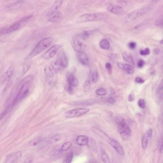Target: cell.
<instances>
[{
    "mask_svg": "<svg viewBox=\"0 0 163 163\" xmlns=\"http://www.w3.org/2000/svg\"><path fill=\"white\" fill-rule=\"evenodd\" d=\"M134 100H135V96L133 94H130L128 96V101L130 102H132Z\"/></svg>",
    "mask_w": 163,
    "mask_h": 163,
    "instance_id": "b9f144b4",
    "label": "cell"
},
{
    "mask_svg": "<svg viewBox=\"0 0 163 163\" xmlns=\"http://www.w3.org/2000/svg\"><path fill=\"white\" fill-rule=\"evenodd\" d=\"M64 0H55V2L50 8V11L49 13H51L52 12L58 11L60 7L62 5Z\"/></svg>",
    "mask_w": 163,
    "mask_h": 163,
    "instance_id": "ffe728a7",
    "label": "cell"
},
{
    "mask_svg": "<svg viewBox=\"0 0 163 163\" xmlns=\"http://www.w3.org/2000/svg\"><path fill=\"white\" fill-rule=\"evenodd\" d=\"M14 66L12 65L10 66L4 74V78L6 79H9V78H11L14 73Z\"/></svg>",
    "mask_w": 163,
    "mask_h": 163,
    "instance_id": "cb8c5ba5",
    "label": "cell"
},
{
    "mask_svg": "<svg viewBox=\"0 0 163 163\" xmlns=\"http://www.w3.org/2000/svg\"><path fill=\"white\" fill-rule=\"evenodd\" d=\"M147 8H143L141 9H137L127 14L123 18V23L125 24H128L131 23L132 22L138 19L143 15L146 14L148 12Z\"/></svg>",
    "mask_w": 163,
    "mask_h": 163,
    "instance_id": "8992f818",
    "label": "cell"
},
{
    "mask_svg": "<svg viewBox=\"0 0 163 163\" xmlns=\"http://www.w3.org/2000/svg\"><path fill=\"white\" fill-rule=\"evenodd\" d=\"M144 65V62L142 59H140L138 61L137 63V66L139 67H143Z\"/></svg>",
    "mask_w": 163,
    "mask_h": 163,
    "instance_id": "60d3db41",
    "label": "cell"
},
{
    "mask_svg": "<svg viewBox=\"0 0 163 163\" xmlns=\"http://www.w3.org/2000/svg\"><path fill=\"white\" fill-rule=\"evenodd\" d=\"M67 82L69 83V86L72 87H76L78 85V81L76 76L72 73H68L67 75Z\"/></svg>",
    "mask_w": 163,
    "mask_h": 163,
    "instance_id": "e0dca14e",
    "label": "cell"
},
{
    "mask_svg": "<svg viewBox=\"0 0 163 163\" xmlns=\"http://www.w3.org/2000/svg\"><path fill=\"white\" fill-rule=\"evenodd\" d=\"M73 158V153L72 152H70L69 153L66 154L63 162L66 163H71Z\"/></svg>",
    "mask_w": 163,
    "mask_h": 163,
    "instance_id": "f1b7e54d",
    "label": "cell"
},
{
    "mask_svg": "<svg viewBox=\"0 0 163 163\" xmlns=\"http://www.w3.org/2000/svg\"><path fill=\"white\" fill-rule=\"evenodd\" d=\"M76 143L78 146H87L89 142V138L87 135H81L77 137L76 139Z\"/></svg>",
    "mask_w": 163,
    "mask_h": 163,
    "instance_id": "d6986e66",
    "label": "cell"
},
{
    "mask_svg": "<svg viewBox=\"0 0 163 163\" xmlns=\"http://www.w3.org/2000/svg\"><path fill=\"white\" fill-rule=\"evenodd\" d=\"M107 142H108V143L114 148L115 150L116 151L117 153L119 154L120 156H123L125 153L124 150L122 148V146H121L118 141H117L114 138L109 137L108 140H107Z\"/></svg>",
    "mask_w": 163,
    "mask_h": 163,
    "instance_id": "30bf717a",
    "label": "cell"
},
{
    "mask_svg": "<svg viewBox=\"0 0 163 163\" xmlns=\"http://www.w3.org/2000/svg\"><path fill=\"white\" fill-rule=\"evenodd\" d=\"M107 10L110 13L116 15H122L123 13L124 10L123 8L121 6L115 4H110L107 7Z\"/></svg>",
    "mask_w": 163,
    "mask_h": 163,
    "instance_id": "4fadbf2b",
    "label": "cell"
},
{
    "mask_svg": "<svg viewBox=\"0 0 163 163\" xmlns=\"http://www.w3.org/2000/svg\"><path fill=\"white\" fill-rule=\"evenodd\" d=\"M78 62L83 66H87L90 64V59L85 52L78 53L77 56Z\"/></svg>",
    "mask_w": 163,
    "mask_h": 163,
    "instance_id": "9a60e30c",
    "label": "cell"
},
{
    "mask_svg": "<svg viewBox=\"0 0 163 163\" xmlns=\"http://www.w3.org/2000/svg\"><path fill=\"white\" fill-rule=\"evenodd\" d=\"M72 146V143L71 142H67L61 146L60 148V151L61 152H66L69 150L71 148Z\"/></svg>",
    "mask_w": 163,
    "mask_h": 163,
    "instance_id": "d4e9b609",
    "label": "cell"
},
{
    "mask_svg": "<svg viewBox=\"0 0 163 163\" xmlns=\"http://www.w3.org/2000/svg\"><path fill=\"white\" fill-rule=\"evenodd\" d=\"M62 17V14L58 11H56L49 13L47 20L48 21L50 22H57L61 19Z\"/></svg>",
    "mask_w": 163,
    "mask_h": 163,
    "instance_id": "5bb4252c",
    "label": "cell"
},
{
    "mask_svg": "<svg viewBox=\"0 0 163 163\" xmlns=\"http://www.w3.org/2000/svg\"><path fill=\"white\" fill-rule=\"evenodd\" d=\"M138 105L141 108L144 109L146 107V101L143 99H140L138 101Z\"/></svg>",
    "mask_w": 163,
    "mask_h": 163,
    "instance_id": "d590c367",
    "label": "cell"
},
{
    "mask_svg": "<svg viewBox=\"0 0 163 163\" xmlns=\"http://www.w3.org/2000/svg\"><path fill=\"white\" fill-rule=\"evenodd\" d=\"M92 131L100 136V137H101V138H103L104 140H106V141H107V140L109 138V136L105 133L101 131V130L97 128H92Z\"/></svg>",
    "mask_w": 163,
    "mask_h": 163,
    "instance_id": "44dd1931",
    "label": "cell"
},
{
    "mask_svg": "<svg viewBox=\"0 0 163 163\" xmlns=\"http://www.w3.org/2000/svg\"></svg>",
    "mask_w": 163,
    "mask_h": 163,
    "instance_id": "bcb514c9",
    "label": "cell"
},
{
    "mask_svg": "<svg viewBox=\"0 0 163 163\" xmlns=\"http://www.w3.org/2000/svg\"><path fill=\"white\" fill-rule=\"evenodd\" d=\"M107 101H108L109 103H110V104H113L114 103L115 101L114 99L110 97L108 98V99H107Z\"/></svg>",
    "mask_w": 163,
    "mask_h": 163,
    "instance_id": "7bdbcfd3",
    "label": "cell"
},
{
    "mask_svg": "<svg viewBox=\"0 0 163 163\" xmlns=\"http://www.w3.org/2000/svg\"><path fill=\"white\" fill-rule=\"evenodd\" d=\"M152 130L151 129L149 130L146 133H144L142 139V146L143 149H146L148 146V143L150 139L152 136Z\"/></svg>",
    "mask_w": 163,
    "mask_h": 163,
    "instance_id": "2e32d148",
    "label": "cell"
},
{
    "mask_svg": "<svg viewBox=\"0 0 163 163\" xmlns=\"http://www.w3.org/2000/svg\"><path fill=\"white\" fill-rule=\"evenodd\" d=\"M42 140V138H40V137L35 138L34 139L32 140L30 142H29V146H31V147L36 146L38 144H39L43 141Z\"/></svg>",
    "mask_w": 163,
    "mask_h": 163,
    "instance_id": "484cf974",
    "label": "cell"
},
{
    "mask_svg": "<svg viewBox=\"0 0 163 163\" xmlns=\"http://www.w3.org/2000/svg\"><path fill=\"white\" fill-rule=\"evenodd\" d=\"M122 56L123 59L125 60L126 62H127L128 63L131 64L132 65H135V63H134V61H133V57L129 54L127 53L126 52H123V54H122Z\"/></svg>",
    "mask_w": 163,
    "mask_h": 163,
    "instance_id": "7402d4cb",
    "label": "cell"
},
{
    "mask_svg": "<svg viewBox=\"0 0 163 163\" xmlns=\"http://www.w3.org/2000/svg\"><path fill=\"white\" fill-rule=\"evenodd\" d=\"M69 64V59L65 53L59 54L55 61L47 65L44 70V74L47 78L53 77L59 73L61 69L67 67Z\"/></svg>",
    "mask_w": 163,
    "mask_h": 163,
    "instance_id": "6da1fadb",
    "label": "cell"
},
{
    "mask_svg": "<svg viewBox=\"0 0 163 163\" xmlns=\"http://www.w3.org/2000/svg\"><path fill=\"white\" fill-rule=\"evenodd\" d=\"M118 67L120 69L124 70L130 75L133 74L135 72V70L133 67L128 64H124L122 62H119L118 63Z\"/></svg>",
    "mask_w": 163,
    "mask_h": 163,
    "instance_id": "ac0fdd59",
    "label": "cell"
},
{
    "mask_svg": "<svg viewBox=\"0 0 163 163\" xmlns=\"http://www.w3.org/2000/svg\"><path fill=\"white\" fill-rule=\"evenodd\" d=\"M135 81L136 83L138 84H143V83L144 82L143 78L140 77L136 78Z\"/></svg>",
    "mask_w": 163,
    "mask_h": 163,
    "instance_id": "f35d334b",
    "label": "cell"
},
{
    "mask_svg": "<svg viewBox=\"0 0 163 163\" xmlns=\"http://www.w3.org/2000/svg\"><path fill=\"white\" fill-rule=\"evenodd\" d=\"M100 47L104 50H108L110 48V43L106 39L101 40L100 43Z\"/></svg>",
    "mask_w": 163,
    "mask_h": 163,
    "instance_id": "603a6c76",
    "label": "cell"
},
{
    "mask_svg": "<svg viewBox=\"0 0 163 163\" xmlns=\"http://www.w3.org/2000/svg\"><path fill=\"white\" fill-rule=\"evenodd\" d=\"M104 15L102 13H91L84 14L80 15L76 19L77 24H82L90 22L99 21L102 20Z\"/></svg>",
    "mask_w": 163,
    "mask_h": 163,
    "instance_id": "5b68a950",
    "label": "cell"
},
{
    "mask_svg": "<svg viewBox=\"0 0 163 163\" xmlns=\"http://www.w3.org/2000/svg\"><path fill=\"white\" fill-rule=\"evenodd\" d=\"M90 35V33L89 32L85 31H83L80 33V35H77L76 36L83 40V41H85V40L88 39Z\"/></svg>",
    "mask_w": 163,
    "mask_h": 163,
    "instance_id": "4316f807",
    "label": "cell"
},
{
    "mask_svg": "<svg viewBox=\"0 0 163 163\" xmlns=\"http://www.w3.org/2000/svg\"><path fill=\"white\" fill-rule=\"evenodd\" d=\"M52 38L50 37L45 38L41 40L35 47L34 50L26 57L27 59H30L42 52L51 46L53 42Z\"/></svg>",
    "mask_w": 163,
    "mask_h": 163,
    "instance_id": "3957f363",
    "label": "cell"
},
{
    "mask_svg": "<svg viewBox=\"0 0 163 163\" xmlns=\"http://www.w3.org/2000/svg\"><path fill=\"white\" fill-rule=\"evenodd\" d=\"M159 149L160 153H163V133L160 139L159 143Z\"/></svg>",
    "mask_w": 163,
    "mask_h": 163,
    "instance_id": "836d02e7",
    "label": "cell"
},
{
    "mask_svg": "<svg viewBox=\"0 0 163 163\" xmlns=\"http://www.w3.org/2000/svg\"><path fill=\"white\" fill-rule=\"evenodd\" d=\"M101 158L104 163H110L111 162L109 157L104 150H102L101 151Z\"/></svg>",
    "mask_w": 163,
    "mask_h": 163,
    "instance_id": "83f0119b",
    "label": "cell"
},
{
    "mask_svg": "<svg viewBox=\"0 0 163 163\" xmlns=\"http://www.w3.org/2000/svg\"><path fill=\"white\" fill-rule=\"evenodd\" d=\"M160 44H162V45H163V39H162V40H161L159 42Z\"/></svg>",
    "mask_w": 163,
    "mask_h": 163,
    "instance_id": "f6af8a7d",
    "label": "cell"
},
{
    "mask_svg": "<svg viewBox=\"0 0 163 163\" xmlns=\"http://www.w3.org/2000/svg\"><path fill=\"white\" fill-rule=\"evenodd\" d=\"M31 66V64L30 62L26 63L22 67V70L21 71L22 75H24L26 73V72H28L29 69H30V67Z\"/></svg>",
    "mask_w": 163,
    "mask_h": 163,
    "instance_id": "f546056e",
    "label": "cell"
},
{
    "mask_svg": "<svg viewBox=\"0 0 163 163\" xmlns=\"http://www.w3.org/2000/svg\"><path fill=\"white\" fill-rule=\"evenodd\" d=\"M61 47V45H55L53 46H51L49 50L43 54L42 58L46 60L52 59L56 55L57 51Z\"/></svg>",
    "mask_w": 163,
    "mask_h": 163,
    "instance_id": "9c48e42d",
    "label": "cell"
},
{
    "mask_svg": "<svg viewBox=\"0 0 163 163\" xmlns=\"http://www.w3.org/2000/svg\"><path fill=\"white\" fill-rule=\"evenodd\" d=\"M107 92L105 88H98L96 91V94L98 96H105V95L107 94Z\"/></svg>",
    "mask_w": 163,
    "mask_h": 163,
    "instance_id": "4dcf8cb0",
    "label": "cell"
},
{
    "mask_svg": "<svg viewBox=\"0 0 163 163\" xmlns=\"http://www.w3.org/2000/svg\"><path fill=\"white\" fill-rule=\"evenodd\" d=\"M99 79V76L98 72L95 71L93 72L91 75V81L93 83H96L97 82Z\"/></svg>",
    "mask_w": 163,
    "mask_h": 163,
    "instance_id": "1f68e13d",
    "label": "cell"
},
{
    "mask_svg": "<svg viewBox=\"0 0 163 163\" xmlns=\"http://www.w3.org/2000/svg\"><path fill=\"white\" fill-rule=\"evenodd\" d=\"M150 53V50L148 48H146L144 49H141L140 51V54L142 56H146V55H149Z\"/></svg>",
    "mask_w": 163,
    "mask_h": 163,
    "instance_id": "e575fe53",
    "label": "cell"
},
{
    "mask_svg": "<svg viewBox=\"0 0 163 163\" xmlns=\"http://www.w3.org/2000/svg\"><path fill=\"white\" fill-rule=\"evenodd\" d=\"M90 112V109L86 108L75 109L70 110L64 113V116L68 118H73L76 117H80Z\"/></svg>",
    "mask_w": 163,
    "mask_h": 163,
    "instance_id": "52a82bcc",
    "label": "cell"
},
{
    "mask_svg": "<svg viewBox=\"0 0 163 163\" xmlns=\"http://www.w3.org/2000/svg\"><path fill=\"white\" fill-rule=\"evenodd\" d=\"M117 123L121 137L124 140L128 139L132 135V131L125 120L122 117H119L117 120Z\"/></svg>",
    "mask_w": 163,
    "mask_h": 163,
    "instance_id": "277c9868",
    "label": "cell"
},
{
    "mask_svg": "<svg viewBox=\"0 0 163 163\" xmlns=\"http://www.w3.org/2000/svg\"><path fill=\"white\" fill-rule=\"evenodd\" d=\"M128 46L130 49H133L136 46V43L134 42H132L130 43L129 44H128Z\"/></svg>",
    "mask_w": 163,
    "mask_h": 163,
    "instance_id": "ab89813d",
    "label": "cell"
},
{
    "mask_svg": "<svg viewBox=\"0 0 163 163\" xmlns=\"http://www.w3.org/2000/svg\"><path fill=\"white\" fill-rule=\"evenodd\" d=\"M91 88V81L89 80H87L84 84V91L88 92Z\"/></svg>",
    "mask_w": 163,
    "mask_h": 163,
    "instance_id": "d6a6232c",
    "label": "cell"
},
{
    "mask_svg": "<svg viewBox=\"0 0 163 163\" xmlns=\"http://www.w3.org/2000/svg\"><path fill=\"white\" fill-rule=\"evenodd\" d=\"M105 67H106L107 70H108L109 73H111L112 72V67L110 63H107L105 65Z\"/></svg>",
    "mask_w": 163,
    "mask_h": 163,
    "instance_id": "74e56055",
    "label": "cell"
},
{
    "mask_svg": "<svg viewBox=\"0 0 163 163\" xmlns=\"http://www.w3.org/2000/svg\"><path fill=\"white\" fill-rule=\"evenodd\" d=\"M30 17H31V16H28V17H27L25 18L22 19V20H20L19 21L17 22H15L14 25L9 27L5 31V34H10V33L14 32L18 30H19V29L21 28L22 25L23 23H24V22H25L27 21L28 20H29Z\"/></svg>",
    "mask_w": 163,
    "mask_h": 163,
    "instance_id": "7c38bea8",
    "label": "cell"
},
{
    "mask_svg": "<svg viewBox=\"0 0 163 163\" xmlns=\"http://www.w3.org/2000/svg\"><path fill=\"white\" fill-rule=\"evenodd\" d=\"M159 90H163V78L160 82L159 85Z\"/></svg>",
    "mask_w": 163,
    "mask_h": 163,
    "instance_id": "ee69618b",
    "label": "cell"
},
{
    "mask_svg": "<svg viewBox=\"0 0 163 163\" xmlns=\"http://www.w3.org/2000/svg\"><path fill=\"white\" fill-rule=\"evenodd\" d=\"M154 24L158 27H163V17L157 20L156 21L154 22Z\"/></svg>",
    "mask_w": 163,
    "mask_h": 163,
    "instance_id": "8d00e7d4",
    "label": "cell"
},
{
    "mask_svg": "<svg viewBox=\"0 0 163 163\" xmlns=\"http://www.w3.org/2000/svg\"><path fill=\"white\" fill-rule=\"evenodd\" d=\"M34 76L33 75H29L27 77L24 78L19 88L17 94L14 100V104H15L16 102L22 100L27 96L29 92L30 85L32 82Z\"/></svg>",
    "mask_w": 163,
    "mask_h": 163,
    "instance_id": "7a4b0ae2",
    "label": "cell"
},
{
    "mask_svg": "<svg viewBox=\"0 0 163 163\" xmlns=\"http://www.w3.org/2000/svg\"><path fill=\"white\" fill-rule=\"evenodd\" d=\"M83 40L76 36L73 39L72 42V47L76 52L78 53L85 52L86 50V45Z\"/></svg>",
    "mask_w": 163,
    "mask_h": 163,
    "instance_id": "ba28073f",
    "label": "cell"
},
{
    "mask_svg": "<svg viewBox=\"0 0 163 163\" xmlns=\"http://www.w3.org/2000/svg\"><path fill=\"white\" fill-rule=\"evenodd\" d=\"M22 156V151L14 152L7 154L5 158V163H15L18 161Z\"/></svg>",
    "mask_w": 163,
    "mask_h": 163,
    "instance_id": "8fae6325",
    "label": "cell"
}]
</instances>
